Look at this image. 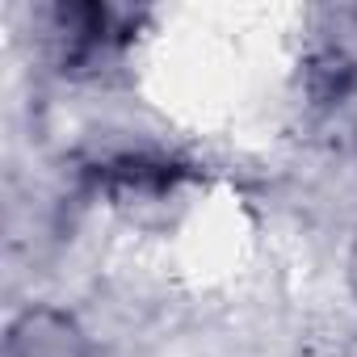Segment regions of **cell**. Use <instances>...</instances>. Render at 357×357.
Masks as SVG:
<instances>
[{
    "instance_id": "6da1fadb",
    "label": "cell",
    "mask_w": 357,
    "mask_h": 357,
    "mask_svg": "<svg viewBox=\"0 0 357 357\" xmlns=\"http://www.w3.org/2000/svg\"><path fill=\"white\" fill-rule=\"evenodd\" d=\"M5 357H84V340L72 319L55 311H30L13 324Z\"/></svg>"
},
{
    "instance_id": "7a4b0ae2",
    "label": "cell",
    "mask_w": 357,
    "mask_h": 357,
    "mask_svg": "<svg viewBox=\"0 0 357 357\" xmlns=\"http://www.w3.org/2000/svg\"><path fill=\"white\" fill-rule=\"evenodd\" d=\"M353 269H357V261H353Z\"/></svg>"
}]
</instances>
